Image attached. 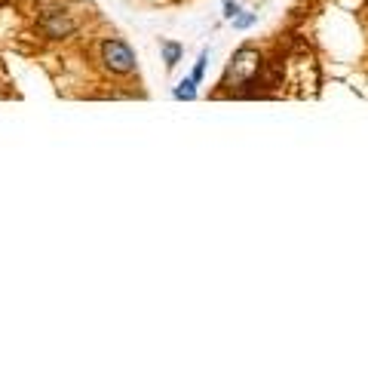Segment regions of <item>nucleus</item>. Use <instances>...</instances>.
I'll use <instances>...</instances> for the list:
<instances>
[{
    "mask_svg": "<svg viewBox=\"0 0 368 368\" xmlns=\"http://www.w3.org/2000/svg\"><path fill=\"white\" fill-rule=\"evenodd\" d=\"M101 59H105L111 74L135 71V52L129 50V43H123V40H105V43H101Z\"/></svg>",
    "mask_w": 368,
    "mask_h": 368,
    "instance_id": "f257e3e1",
    "label": "nucleus"
},
{
    "mask_svg": "<svg viewBox=\"0 0 368 368\" xmlns=\"http://www.w3.org/2000/svg\"><path fill=\"white\" fill-rule=\"evenodd\" d=\"M258 65H261V59H258V50H252V46H243V50L234 56V74L236 77H243V80L255 77Z\"/></svg>",
    "mask_w": 368,
    "mask_h": 368,
    "instance_id": "f03ea898",
    "label": "nucleus"
},
{
    "mask_svg": "<svg viewBox=\"0 0 368 368\" xmlns=\"http://www.w3.org/2000/svg\"><path fill=\"white\" fill-rule=\"evenodd\" d=\"M40 28L50 34V37H65V34L74 31V22L68 16H61V12H46V16L40 19Z\"/></svg>",
    "mask_w": 368,
    "mask_h": 368,
    "instance_id": "7ed1b4c3",
    "label": "nucleus"
},
{
    "mask_svg": "<svg viewBox=\"0 0 368 368\" xmlns=\"http://www.w3.org/2000/svg\"><path fill=\"white\" fill-rule=\"evenodd\" d=\"M175 99H184V101H194L196 99V80H181L178 90H175Z\"/></svg>",
    "mask_w": 368,
    "mask_h": 368,
    "instance_id": "20e7f679",
    "label": "nucleus"
},
{
    "mask_svg": "<svg viewBox=\"0 0 368 368\" xmlns=\"http://www.w3.org/2000/svg\"><path fill=\"white\" fill-rule=\"evenodd\" d=\"M163 59H166L169 68H175V65H178V59H181V46L178 43H169V40H166V43H163Z\"/></svg>",
    "mask_w": 368,
    "mask_h": 368,
    "instance_id": "39448f33",
    "label": "nucleus"
},
{
    "mask_svg": "<svg viewBox=\"0 0 368 368\" xmlns=\"http://www.w3.org/2000/svg\"><path fill=\"white\" fill-rule=\"evenodd\" d=\"M206 61H209V52H203L200 61H196V68H194V80H196V83H200L203 74H206Z\"/></svg>",
    "mask_w": 368,
    "mask_h": 368,
    "instance_id": "423d86ee",
    "label": "nucleus"
},
{
    "mask_svg": "<svg viewBox=\"0 0 368 368\" xmlns=\"http://www.w3.org/2000/svg\"><path fill=\"white\" fill-rule=\"evenodd\" d=\"M224 16L236 19V16H240V3H236V0H224Z\"/></svg>",
    "mask_w": 368,
    "mask_h": 368,
    "instance_id": "0eeeda50",
    "label": "nucleus"
},
{
    "mask_svg": "<svg viewBox=\"0 0 368 368\" xmlns=\"http://www.w3.org/2000/svg\"><path fill=\"white\" fill-rule=\"evenodd\" d=\"M252 22H255V16H236V19H234V25H236V28H249Z\"/></svg>",
    "mask_w": 368,
    "mask_h": 368,
    "instance_id": "6e6552de",
    "label": "nucleus"
}]
</instances>
